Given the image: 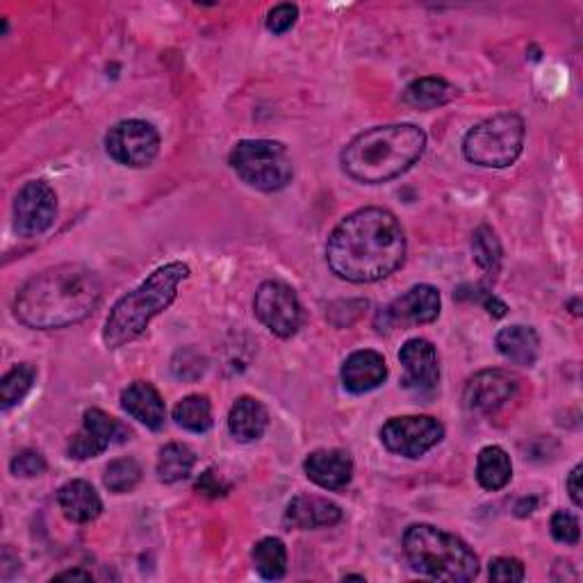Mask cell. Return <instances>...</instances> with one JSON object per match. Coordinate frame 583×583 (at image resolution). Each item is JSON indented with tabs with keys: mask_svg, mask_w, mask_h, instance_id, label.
<instances>
[{
	"mask_svg": "<svg viewBox=\"0 0 583 583\" xmlns=\"http://www.w3.org/2000/svg\"><path fill=\"white\" fill-rule=\"evenodd\" d=\"M128 438V427H124L117 418L101 408H90L85 418H82V429L69 442V456L75 460L96 458L113 447V444H121Z\"/></svg>",
	"mask_w": 583,
	"mask_h": 583,
	"instance_id": "obj_12",
	"label": "cell"
},
{
	"mask_svg": "<svg viewBox=\"0 0 583 583\" xmlns=\"http://www.w3.org/2000/svg\"><path fill=\"white\" fill-rule=\"evenodd\" d=\"M410 565L438 581L465 583L479 574V557L465 540L431 524H412L404 534Z\"/></svg>",
	"mask_w": 583,
	"mask_h": 583,
	"instance_id": "obj_5",
	"label": "cell"
},
{
	"mask_svg": "<svg viewBox=\"0 0 583 583\" xmlns=\"http://www.w3.org/2000/svg\"><path fill=\"white\" fill-rule=\"evenodd\" d=\"M142 465L137 463L135 458H117L109 463L105 467V488L109 492H115V494H124V492H130L137 488V483L142 481Z\"/></svg>",
	"mask_w": 583,
	"mask_h": 583,
	"instance_id": "obj_30",
	"label": "cell"
},
{
	"mask_svg": "<svg viewBox=\"0 0 583 583\" xmlns=\"http://www.w3.org/2000/svg\"><path fill=\"white\" fill-rule=\"evenodd\" d=\"M98 276L85 265H58L25 281L14 299L16 319L35 330L67 328L88 319L101 303Z\"/></svg>",
	"mask_w": 583,
	"mask_h": 583,
	"instance_id": "obj_2",
	"label": "cell"
},
{
	"mask_svg": "<svg viewBox=\"0 0 583 583\" xmlns=\"http://www.w3.org/2000/svg\"><path fill=\"white\" fill-rule=\"evenodd\" d=\"M406 260V233L383 208H363L345 217L326 244L330 271L349 283H376Z\"/></svg>",
	"mask_w": 583,
	"mask_h": 583,
	"instance_id": "obj_1",
	"label": "cell"
},
{
	"mask_svg": "<svg viewBox=\"0 0 583 583\" xmlns=\"http://www.w3.org/2000/svg\"><path fill=\"white\" fill-rule=\"evenodd\" d=\"M37 381V370L27 363H21L16 368H12L3 381H0V399H3V410L14 408L16 404H21L27 393L33 390V385Z\"/></svg>",
	"mask_w": 583,
	"mask_h": 583,
	"instance_id": "obj_29",
	"label": "cell"
},
{
	"mask_svg": "<svg viewBox=\"0 0 583 583\" xmlns=\"http://www.w3.org/2000/svg\"><path fill=\"white\" fill-rule=\"evenodd\" d=\"M58 217V197L44 180L25 183L14 199V229L23 237L46 233Z\"/></svg>",
	"mask_w": 583,
	"mask_h": 583,
	"instance_id": "obj_11",
	"label": "cell"
},
{
	"mask_svg": "<svg viewBox=\"0 0 583 583\" xmlns=\"http://www.w3.org/2000/svg\"><path fill=\"white\" fill-rule=\"evenodd\" d=\"M444 438V427L429 415H404L387 420L381 429V442L387 452L404 458H422Z\"/></svg>",
	"mask_w": 583,
	"mask_h": 583,
	"instance_id": "obj_8",
	"label": "cell"
},
{
	"mask_svg": "<svg viewBox=\"0 0 583 583\" xmlns=\"http://www.w3.org/2000/svg\"><path fill=\"white\" fill-rule=\"evenodd\" d=\"M174 420L189 433H206L212 429V406L208 397L189 395L174 408Z\"/></svg>",
	"mask_w": 583,
	"mask_h": 583,
	"instance_id": "obj_27",
	"label": "cell"
},
{
	"mask_svg": "<svg viewBox=\"0 0 583 583\" xmlns=\"http://www.w3.org/2000/svg\"><path fill=\"white\" fill-rule=\"evenodd\" d=\"M581 471H583V467L576 465V467L570 471L568 483H565V486H568V492H570V499H572L576 509H581V504H583V499H581Z\"/></svg>",
	"mask_w": 583,
	"mask_h": 583,
	"instance_id": "obj_37",
	"label": "cell"
},
{
	"mask_svg": "<svg viewBox=\"0 0 583 583\" xmlns=\"http://www.w3.org/2000/svg\"><path fill=\"white\" fill-rule=\"evenodd\" d=\"M299 19V8L292 3H283V5H276L269 14H267V31L273 35H285L290 27L296 23Z\"/></svg>",
	"mask_w": 583,
	"mask_h": 583,
	"instance_id": "obj_35",
	"label": "cell"
},
{
	"mask_svg": "<svg viewBox=\"0 0 583 583\" xmlns=\"http://www.w3.org/2000/svg\"><path fill=\"white\" fill-rule=\"evenodd\" d=\"M494 345H497V351L502 353L506 360L522 368H532L540 353L538 333L532 326H522V324L499 330Z\"/></svg>",
	"mask_w": 583,
	"mask_h": 583,
	"instance_id": "obj_21",
	"label": "cell"
},
{
	"mask_svg": "<svg viewBox=\"0 0 583 583\" xmlns=\"http://www.w3.org/2000/svg\"><path fill=\"white\" fill-rule=\"evenodd\" d=\"M477 479L483 490L497 492L511 483L513 479V463L511 456L497 447V444H490V447H483L477 458Z\"/></svg>",
	"mask_w": 583,
	"mask_h": 583,
	"instance_id": "obj_24",
	"label": "cell"
},
{
	"mask_svg": "<svg viewBox=\"0 0 583 583\" xmlns=\"http://www.w3.org/2000/svg\"><path fill=\"white\" fill-rule=\"evenodd\" d=\"M536 506H538V499L536 497H532V499L526 497V499H522V502L517 504L515 511H517L520 517H526V515H532L536 511Z\"/></svg>",
	"mask_w": 583,
	"mask_h": 583,
	"instance_id": "obj_40",
	"label": "cell"
},
{
	"mask_svg": "<svg viewBox=\"0 0 583 583\" xmlns=\"http://www.w3.org/2000/svg\"><path fill=\"white\" fill-rule=\"evenodd\" d=\"M258 574L267 581H279L288 572V549L279 538H263L252 551Z\"/></svg>",
	"mask_w": 583,
	"mask_h": 583,
	"instance_id": "obj_26",
	"label": "cell"
},
{
	"mask_svg": "<svg viewBox=\"0 0 583 583\" xmlns=\"http://www.w3.org/2000/svg\"><path fill=\"white\" fill-rule=\"evenodd\" d=\"M269 427L267 408L252 397H242L233 404L229 415V429L240 442H256L265 435Z\"/></svg>",
	"mask_w": 583,
	"mask_h": 583,
	"instance_id": "obj_22",
	"label": "cell"
},
{
	"mask_svg": "<svg viewBox=\"0 0 583 583\" xmlns=\"http://www.w3.org/2000/svg\"><path fill=\"white\" fill-rule=\"evenodd\" d=\"M206 358L197 351V349H180L174 360H172V372L174 376L183 378V381H197L206 374Z\"/></svg>",
	"mask_w": 583,
	"mask_h": 583,
	"instance_id": "obj_31",
	"label": "cell"
},
{
	"mask_svg": "<svg viewBox=\"0 0 583 583\" xmlns=\"http://www.w3.org/2000/svg\"><path fill=\"white\" fill-rule=\"evenodd\" d=\"M12 475L14 477H23V479H31V477H39L46 471V460L39 452H33V450H25L21 454H16L12 458Z\"/></svg>",
	"mask_w": 583,
	"mask_h": 583,
	"instance_id": "obj_33",
	"label": "cell"
},
{
	"mask_svg": "<svg viewBox=\"0 0 583 583\" xmlns=\"http://www.w3.org/2000/svg\"><path fill=\"white\" fill-rule=\"evenodd\" d=\"M456 96H458V90L452 85V82H447L444 78L429 75V78H418L410 82L404 92V103L427 113V109H435V107L452 103Z\"/></svg>",
	"mask_w": 583,
	"mask_h": 583,
	"instance_id": "obj_23",
	"label": "cell"
},
{
	"mask_svg": "<svg viewBox=\"0 0 583 583\" xmlns=\"http://www.w3.org/2000/svg\"><path fill=\"white\" fill-rule=\"evenodd\" d=\"M427 132L412 124L376 126L342 151V170L358 183L381 185L406 174L424 155Z\"/></svg>",
	"mask_w": 583,
	"mask_h": 583,
	"instance_id": "obj_3",
	"label": "cell"
},
{
	"mask_svg": "<svg viewBox=\"0 0 583 583\" xmlns=\"http://www.w3.org/2000/svg\"><path fill=\"white\" fill-rule=\"evenodd\" d=\"M471 254H475L479 269L490 281H494L499 269H502V244H499L490 226H479L475 235H471Z\"/></svg>",
	"mask_w": 583,
	"mask_h": 583,
	"instance_id": "obj_28",
	"label": "cell"
},
{
	"mask_svg": "<svg viewBox=\"0 0 583 583\" xmlns=\"http://www.w3.org/2000/svg\"><path fill=\"white\" fill-rule=\"evenodd\" d=\"M483 305H486V311H488L492 317H497V319H499V317H504L506 311H509V308H506V303H504L502 299H497L492 292L486 294Z\"/></svg>",
	"mask_w": 583,
	"mask_h": 583,
	"instance_id": "obj_38",
	"label": "cell"
},
{
	"mask_svg": "<svg viewBox=\"0 0 583 583\" xmlns=\"http://www.w3.org/2000/svg\"><path fill=\"white\" fill-rule=\"evenodd\" d=\"M67 579H78V581H92V574L85 572V570H67V572H60V574H55L53 581H67Z\"/></svg>",
	"mask_w": 583,
	"mask_h": 583,
	"instance_id": "obj_39",
	"label": "cell"
},
{
	"mask_svg": "<svg viewBox=\"0 0 583 583\" xmlns=\"http://www.w3.org/2000/svg\"><path fill=\"white\" fill-rule=\"evenodd\" d=\"M526 126L513 113L494 115L471 128L463 140V155L467 162L488 170H506L524 147Z\"/></svg>",
	"mask_w": 583,
	"mask_h": 583,
	"instance_id": "obj_6",
	"label": "cell"
},
{
	"mask_svg": "<svg viewBox=\"0 0 583 583\" xmlns=\"http://www.w3.org/2000/svg\"><path fill=\"white\" fill-rule=\"evenodd\" d=\"M254 313L273 336L292 338L301 328L303 308L296 292L281 281H265L254 299Z\"/></svg>",
	"mask_w": 583,
	"mask_h": 583,
	"instance_id": "obj_10",
	"label": "cell"
},
{
	"mask_svg": "<svg viewBox=\"0 0 583 583\" xmlns=\"http://www.w3.org/2000/svg\"><path fill=\"white\" fill-rule=\"evenodd\" d=\"M526 572L522 561L511 559V557H499L490 563V579L499 581V583H517L524 581Z\"/></svg>",
	"mask_w": 583,
	"mask_h": 583,
	"instance_id": "obj_34",
	"label": "cell"
},
{
	"mask_svg": "<svg viewBox=\"0 0 583 583\" xmlns=\"http://www.w3.org/2000/svg\"><path fill=\"white\" fill-rule=\"evenodd\" d=\"M194 465H197V454H194L183 442H170L160 450L158 456V479L162 483H178L191 475Z\"/></svg>",
	"mask_w": 583,
	"mask_h": 583,
	"instance_id": "obj_25",
	"label": "cell"
},
{
	"mask_svg": "<svg viewBox=\"0 0 583 583\" xmlns=\"http://www.w3.org/2000/svg\"><path fill=\"white\" fill-rule=\"evenodd\" d=\"M303 469L315 486L340 492L353 479V458L345 450H317L305 458Z\"/></svg>",
	"mask_w": 583,
	"mask_h": 583,
	"instance_id": "obj_16",
	"label": "cell"
},
{
	"mask_svg": "<svg viewBox=\"0 0 583 583\" xmlns=\"http://www.w3.org/2000/svg\"><path fill=\"white\" fill-rule=\"evenodd\" d=\"M399 360L406 370L404 387L412 393H431L440 381V365H438V351L424 338L408 340L401 351Z\"/></svg>",
	"mask_w": 583,
	"mask_h": 583,
	"instance_id": "obj_15",
	"label": "cell"
},
{
	"mask_svg": "<svg viewBox=\"0 0 583 583\" xmlns=\"http://www.w3.org/2000/svg\"><path fill=\"white\" fill-rule=\"evenodd\" d=\"M233 172L260 191H279L292 183L294 164L288 149L273 140H244L229 158Z\"/></svg>",
	"mask_w": 583,
	"mask_h": 583,
	"instance_id": "obj_7",
	"label": "cell"
},
{
	"mask_svg": "<svg viewBox=\"0 0 583 583\" xmlns=\"http://www.w3.org/2000/svg\"><path fill=\"white\" fill-rule=\"evenodd\" d=\"M189 276L183 263H170L155 269L149 279L124 294L109 311L103 328V342L107 349H119L137 338H142L149 324L162 315L176 301L178 285Z\"/></svg>",
	"mask_w": 583,
	"mask_h": 583,
	"instance_id": "obj_4",
	"label": "cell"
},
{
	"mask_svg": "<svg viewBox=\"0 0 583 583\" xmlns=\"http://www.w3.org/2000/svg\"><path fill=\"white\" fill-rule=\"evenodd\" d=\"M58 504L65 517L75 524L94 522L103 513V502L96 488L82 479L69 481L58 490Z\"/></svg>",
	"mask_w": 583,
	"mask_h": 583,
	"instance_id": "obj_20",
	"label": "cell"
},
{
	"mask_svg": "<svg viewBox=\"0 0 583 583\" xmlns=\"http://www.w3.org/2000/svg\"><path fill=\"white\" fill-rule=\"evenodd\" d=\"M197 492L203 494V497H224L229 492V483H224V479H221L214 469H208L201 475V479L197 481Z\"/></svg>",
	"mask_w": 583,
	"mask_h": 583,
	"instance_id": "obj_36",
	"label": "cell"
},
{
	"mask_svg": "<svg viewBox=\"0 0 583 583\" xmlns=\"http://www.w3.org/2000/svg\"><path fill=\"white\" fill-rule=\"evenodd\" d=\"M440 292L433 285H415L406 294L397 296L378 315V330H395L431 324L440 317Z\"/></svg>",
	"mask_w": 583,
	"mask_h": 583,
	"instance_id": "obj_13",
	"label": "cell"
},
{
	"mask_svg": "<svg viewBox=\"0 0 583 583\" xmlns=\"http://www.w3.org/2000/svg\"><path fill=\"white\" fill-rule=\"evenodd\" d=\"M517 390L515 378L504 370H483L465 385L463 404L471 412H492L502 408Z\"/></svg>",
	"mask_w": 583,
	"mask_h": 583,
	"instance_id": "obj_14",
	"label": "cell"
},
{
	"mask_svg": "<svg viewBox=\"0 0 583 583\" xmlns=\"http://www.w3.org/2000/svg\"><path fill=\"white\" fill-rule=\"evenodd\" d=\"M387 378L385 358L378 351L363 349L351 353L342 365V385L351 395H365L376 390Z\"/></svg>",
	"mask_w": 583,
	"mask_h": 583,
	"instance_id": "obj_17",
	"label": "cell"
},
{
	"mask_svg": "<svg viewBox=\"0 0 583 583\" xmlns=\"http://www.w3.org/2000/svg\"><path fill=\"white\" fill-rule=\"evenodd\" d=\"M551 536L553 540H559L563 545H576L581 538V526L579 517L568 511H557L551 517Z\"/></svg>",
	"mask_w": 583,
	"mask_h": 583,
	"instance_id": "obj_32",
	"label": "cell"
},
{
	"mask_svg": "<svg viewBox=\"0 0 583 583\" xmlns=\"http://www.w3.org/2000/svg\"><path fill=\"white\" fill-rule=\"evenodd\" d=\"M105 151L115 162L142 170L158 158L160 135L151 124L140 119L119 121L105 135Z\"/></svg>",
	"mask_w": 583,
	"mask_h": 583,
	"instance_id": "obj_9",
	"label": "cell"
},
{
	"mask_svg": "<svg viewBox=\"0 0 583 583\" xmlns=\"http://www.w3.org/2000/svg\"><path fill=\"white\" fill-rule=\"evenodd\" d=\"M342 520V509L328 502L324 497L299 494L288 504L285 524L292 529H322V526H336Z\"/></svg>",
	"mask_w": 583,
	"mask_h": 583,
	"instance_id": "obj_18",
	"label": "cell"
},
{
	"mask_svg": "<svg viewBox=\"0 0 583 583\" xmlns=\"http://www.w3.org/2000/svg\"><path fill=\"white\" fill-rule=\"evenodd\" d=\"M121 406L132 420L144 424L151 431H160L166 422L164 399L147 381H137L128 385L121 395Z\"/></svg>",
	"mask_w": 583,
	"mask_h": 583,
	"instance_id": "obj_19",
	"label": "cell"
}]
</instances>
